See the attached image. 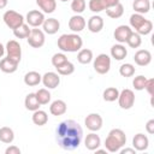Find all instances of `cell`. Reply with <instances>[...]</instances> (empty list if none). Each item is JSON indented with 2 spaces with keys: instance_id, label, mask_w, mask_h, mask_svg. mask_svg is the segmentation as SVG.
I'll return each mask as SVG.
<instances>
[{
  "instance_id": "1",
  "label": "cell",
  "mask_w": 154,
  "mask_h": 154,
  "mask_svg": "<svg viewBox=\"0 0 154 154\" xmlns=\"http://www.w3.org/2000/svg\"><path fill=\"white\" fill-rule=\"evenodd\" d=\"M83 130L81 125L72 119L61 122L55 130V140L64 150H75L81 144Z\"/></svg>"
},
{
  "instance_id": "2",
  "label": "cell",
  "mask_w": 154,
  "mask_h": 154,
  "mask_svg": "<svg viewBox=\"0 0 154 154\" xmlns=\"http://www.w3.org/2000/svg\"><path fill=\"white\" fill-rule=\"evenodd\" d=\"M125 132L122 129H112L105 140V148L109 153H117L125 146Z\"/></svg>"
},
{
  "instance_id": "3",
  "label": "cell",
  "mask_w": 154,
  "mask_h": 154,
  "mask_svg": "<svg viewBox=\"0 0 154 154\" xmlns=\"http://www.w3.org/2000/svg\"><path fill=\"white\" fill-rule=\"evenodd\" d=\"M83 46V40L77 34H63L58 38V48L63 52L75 53Z\"/></svg>"
},
{
  "instance_id": "4",
  "label": "cell",
  "mask_w": 154,
  "mask_h": 154,
  "mask_svg": "<svg viewBox=\"0 0 154 154\" xmlns=\"http://www.w3.org/2000/svg\"><path fill=\"white\" fill-rule=\"evenodd\" d=\"M130 26L140 35H148L153 29V23L149 19H146L140 13H134L130 16Z\"/></svg>"
},
{
  "instance_id": "5",
  "label": "cell",
  "mask_w": 154,
  "mask_h": 154,
  "mask_svg": "<svg viewBox=\"0 0 154 154\" xmlns=\"http://www.w3.org/2000/svg\"><path fill=\"white\" fill-rule=\"evenodd\" d=\"M2 19H4V23L12 30H14L16 28H18L19 25H22L24 23V17L13 10L6 11L2 16Z\"/></svg>"
},
{
  "instance_id": "6",
  "label": "cell",
  "mask_w": 154,
  "mask_h": 154,
  "mask_svg": "<svg viewBox=\"0 0 154 154\" xmlns=\"http://www.w3.org/2000/svg\"><path fill=\"white\" fill-rule=\"evenodd\" d=\"M93 66H94V70H95L99 75H105V73H107V72L109 71V69H111V58H109V55H107V54H105V53L99 54V55L95 58Z\"/></svg>"
},
{
  "instance_id": "7",
  "label": "cell",
  "mask_w": 154,
  "mask_h": 154,
  "mask_svg": "<svg viewBox=\"0 0 154 154\" xmlns=\"http://www.w3.org/2000/svg\"><path fill=\"white\" fill-rule=\"evenodd\" d=\"M117 100L120 108L130 109L135 103V94L131 89H123L122 91H119V96Z\"/></svg>"
},
{
  "instance_id": "8",
  "label": "cell",
  "mask_w": 154,
  "mask_h": 154,
  "mask_svg": "<svg viewBox=\"0 0 154 154\" xmlns=\"http://www.w3.org/2000/svg\"><path fill=\"white\" fill-rule=\"evenodd\" d=\"M26 40H28L29 46H31L32 48H40L45 45V40H46L45 38V32L41 29L34 28V29H31Z\"/></svg>"
},
{
  "instance_id": "9",
  "label": "cell",
  "mask_w": 154,
  "mask_h": 154,
  "mask_svg": "<svg viewBox=\"0 0 154 154\" xmlns=\"http://www.w3.org/2000/svg\"><path fill=\"white\" fill-rule=\"evenodd\" d=\"M5 51H6L7 57L10 59H12L17 63L20 61V59H22V48H20V45L16 40H10L6 43Z\"/></svg>"
},
{
  "instance_id": "10",
  "label": "cell",
  "mask_w": 154,
  "mask_h": 154,
  "mask_svg": "<svg viewBox=\"0 0 154 154\" xmlns=\"http://www.w3.org/2000/svg\"><path fill=\"white\" fill-rule=\"evenodd\" d=\"M119 0H89V10L91 12L99 13L103 10H107L114 5H117Z\"/></svg>"
},
{
  "instance_id": "11",
  "label": "cell",
  "mask_w": 154,
  "mask_h": 154,
  "mask_svg": "<svg viewBox=\"0 0 154 154\" xmlns=\"http://www.w3.org/2000/svg\"><path fill=\"white\" fill-rule=\"evenodd\" d=\"M102 123H103L102 117L99 113H90L84 119V124H85L87 129L90 131H94V132L99 131L102 128Z\"/></svg>"
},
{
  "instance_id": "12",
  "label": "cell",
  "mask_w": 154,
  "mask_h": 154,
  "mask_svg": "<svg viewBox=\"0 0 154 154\" xmlns=\"http://www.w3.org/2000/svg\"><path fill=\"white\" fill-rule=\"evenodd\" d=\"M45 14L43 12L38 11V10H31L28 12L26 17H25V20H26V24L29 26H32V28H37L40 25H42V23L45 22Z\"/></svg>"
},
{
  "instance_id": "13",
  "label": "cell",
  "mask_w": 154,
  "mask_h": 154,
  "mask_svg": "<svg viewBox=\"0 0 154 154\" xmlns=\"http://www.w3.org/2000/svg\"><path fill=\"white\" fill-rule=\"evenodd\" d=\"M41 82L43 83V85L47 88V89H55L59 83H60V77H59V73L57 72H46L43 76H42V79Z\"/></svg>"
},
{
  "instance_id": "14",
  "label": "cell",
  "mask_w": 154,
  "mask_h": 154,
  "mask_svg": "<svg viewBox=\"0 0 154 154\" xmlns=\"http://www.w3.org/2000/svg\"><path fill=\"white\" fill-rule=\"evenodd\" d=\"M134 60L138 66H147L152 61V53L148 49H140L135 53Z\"/></svg>"
},
{
  "instance_id": "15",
  "label": "cell",
  "mask_w": 154,
  "mask_h": 154,
  "mask_svg": "<svg viewBox=\"0 0 154 154\" xmlns=\"http://www.w3.org/2000/svg\"><path fill=\"white\" fill-rule=\"evenodd\" d=\"M132 146L136 149V152H143L149 146V140L144 134H136L132 138Z\"/></svg>"
},
{
  "instance_id": "16",
  "label": "cell",
  "mask_w": 154,
  "mask_h": 154,
  "mask_svg": "<svg viewBox=\"0 0 154 154\" xmlns=\"http://www.w3.org/2000/svg\"><path fill=\"white\" fill-rule=\"evenodd\" d=\"M85 25H87L85 19H84L82 16H79V14L72 16V17L70 18V20H69V28H70V30H72L73 32H79V31H82V30L85 28Z\"/></svg>"
},
{
  "instance_id": "17",
  "label": "cell",
  "mask_w": 154,
  "mask_h": 154,
  "mask_svg": "<svg viewBox=\"0 0 154 154\" xmlns=\"http://www.w3.org/2000/svg\"><path fill=\"white\" fill-rule=\"evenodd\" d=\"M131 31H132V29L129 25H119L116 28L113 35H114L116 41H118L119 43H125L129 35L131 34Z\"/></svg>"
},
{
  "instance_id": "18",
  "label": "cell",
  "mask_w": 154,
  "mask_h": 154,
  "mask_svg": "<svg viewBox=\"0 0 154 154\" xmlns=\"http://www.w3.org/2000/svg\"><path fill=\"white\" fill-rule=\"evenodd\" d=\"M42 28H43V32L48 35H54L55 32H58L60 28V23L57 18H48L45 19V22L42 23Z\"/></svg>"
},
{
  "instance_id": "19",
  "label": "cell",
  "mask_w": 154,
  "mask_h": 154,
  "mask_svg": "<svg viewBox=\"0 0 154 154\" xmlns=\"http://www.w3.org/2000/svg\"><path fill=\"white\" fill-rule=\"evenodd\" d=\"M84 144H85V148L88 150H95L100 147L101 140H100L99 135H96L94 131H91L90 134L87 135V137L84 140Z\"/></svg>"
},
{
  "instance_id": "20",
  "label": "cell",
  "mask_w": 154,
  "mask_h": 154,
  "mask_svg": "<svg viewBox=\"0 0 154 154\" xmlns=\"http://www.w3.org/2000/svg\"><path fill=\"white\" fill-rule=\"evenodd\" d=\"M18 64L19 63H17V61L10 59L8 57H6V58L0 60V70L5 73H13V72L17 71Z\"/></svg>"
},
{
  "instance_id": "21",
  "label": "cell",
  "mask_w": 154,
  "mask_h": 154,
  "mask_svg": "<svg viewBox=\"0 0 154 154\" xmlns=\"http://www.w3.org/2000/svg\"><path fill=\"white\" fill-rule=\"evenodd\" d=\"M103 28V19L100 16H91L88 20V29L90 32H100Z\"/></svg>"
},
{
  "instance_id": "22",
  "label": "cell",
  "mask_w": 154,
  "mask_h": 154,
  "mask_svg": "<svg viewBox=\"0 0 154 154\" xmlns=\"http://www.w3.org/2000/svg\"><path fill=\"white\" fill-rule=\"evenodd\" d=\"M66 109H67V106L63 100H55L49 106V112L53 116H63L65 114Z\"/></svg>"
},
{
  "instance_id": "23",
  "label": "cell",
  "mask_w": 154,
  "mask_h": 154,
  "mask_svg": "<svg viewBox=\"0 0 154 154\" xmlns=\"http://www.w3.org/2000/svg\"><path fill=\"white\" fill-rule=\"evenodd\" d=\"M128 55V51L126 48L122 45V43H118V45H113L111 47V57L116 60H123L124 58H126Z\"/></svg>"
},
{
  "instance_id": "24",
  "label": "cell",
  "mask_w": 154,
  "mask_h": 154,
  "mask_svg": "<svg viewBox=\"0 0 154 154\" xmlns=\"http://www.w3.org/2000/svg\"><path fill=\"white\" fill-rule=\"evenodd\" d=\"M41 79H42V76L38 72H36V71H29L24 76V83L26 85H29V87L37 85L41 82Z\"/></svg>"
},
{
  "instance_id": "25",
  "label": "cell",
  "mask_w": 154,
  "mask_h": 154,
  "mask_svg": "<svg viewBox=\"0 0 154 154\" xmlns=\"http://www.w3.org/2000/svg\"><path fill=\"white\" fill-rule=\"evenodd\" d=\"M24 106H25V108H26V109L32 111V112L40 108V106H41V105H40L38 100H37V97H36L35 93H30V94H28V95L25 96Z\"/></svg>"
},
{
  "instance_id": "26",
  "label": "cell",
  "mask_w": 154,
  "mask_h": 154,
  "mask_svg": "<svg viewBox=\"0 0 154 154\" xmlns=\"http://www.w3.org/2000/svg\"><path fill=\"white\" fill-rule=\"evenodd\" d=\"M132 7L136 13H140V14L148 13L150 10V1L149 0H134Z\"/></svg>"
},
{
  "instance_id": "27",
  "label": "cell",
  "mask_w": 154,
  "mask_h": 154,
  "mask_svg": "<svg viewBox=\"0 0 154 154\" xmlns=\"http://www.w3.org/2000/svg\"><path fill=\"white\" fill-rule=\"evenodd\" d=\"M36 4L43 11V13H53L57 8L55 0H36Z\"/></svg>"
},
{
  "instance_id": "28",
  "label": "cell",
  "mask_w": 154,
  "mask_h": 154,
  "mask_svg": "<svg viewBox=\"0 0 154 154\" xmlns=\"http://www.w3.org/2000/svg\"><path fill=\"white\" fill-rule=\"evenodd\" d=\"M13 140H14V132L11 128H8V126L0 128V141L1 142L10 144L13 142Z\"/></svg>"
},
{
  "instance_id": "29",
  "label": "cell",
  "mask_w": 154,
  "mask_h": 154,
  "mask_svg": "<svg viewBox=\"0 0 154 154\" xmlns=\"http://www.w3.org/2000/svg\"><path fill=\"white\" fill-rule=\"evenodd\" d=\"M31 119H32V123H34L35 125L42 126V125H45V124L48 122V116H47V113H46L45 111H42V109H36V111H34Z\"/></svg>"
},
{
  "instance_id": "30",
  "label": "cell",
  "mask_w": 154,
  "mask_h": 154,
  "mask_svg": "<svg viewBox=\"0 0 154 154\" xmlns=\"http://www.w3.org/2000/svg\"><path fill=\"white\" fill-rule=\"evenodd\" d=\"M123 13H124V6L120 2H118L117 5H114V6H112V7H109V8L106 10V14L109 18H112V19L120 18L123 16Z\"/></svg>"
},
{
  "instance_id": "31",
  "label": "cell",
  "mask_w": 154,
  "mask_h": 154,
  "mask_svg": "<svg viewBox=\"0 0 154 154\" xmlns=\"http://www.w3.org/2000/svg\"><path fill=\"white\" fill-rule=\"evenodd\" d=\"M77 60L78 63L85 65V64H89L91 60H93V52L91 49H88V48H81L78 51V54H77Z\"/></svg>"
},
{
  "instance_id": "32",
  "label": "cell",
  "mask_w": 154,
  "mask_h": 154,
  "mask_svg": "<svg viewBox=\"0 0 154 154\" xmlns=\"http://www.w3.org/2000/svg\"><path fill=\"white\" fill-rule=\"evenodd\" d=\"M119 96V90L114 87H109V88H106L103 90V94H102V97L105 101L107 102H113L118 99Z\"/></svg>"
},
{
  "instance_id": "33",
  "label": "cell",
  "mask_w": 154,
  "mask_h": 154,
  "mask_svg": "<svg viewBox=\"0 0 154 154\" xmlns=\"http://www.w3.org/2000/svg\"><path fill=\"white\" fill-rule=\"evenodd\" d=\"M55 69H57L58 73L61 75V76H69V75H71V73L75 72V65L71 61H69V60L65 61L64 64H61L60 66L55 67Z\"/></svg>"
},
{
  "instance_id": "34",
  "label": "cell",
  "mask_w": 154,
  "mask_h": 154,
  "mask_svg": "<svg viewBox=\"0 0 154 154\" xmlns=\"http://www.w3.org/2000/svg\"><path fill=\"white\" fill-rule=\"evenodd\" d=\"M35 95H36V97H37V100H38V102H40V105H47L49 101H51V93L48 91V89H46V88H41V89H38L36 93H35Z\"/></svg>"
},
{
  "instance_id": "35",
  "label": "cell",
  "mask_w": 154,
  "mask_h": 154,
  "mask_svg": "<svg viewBox=\"0 0 154 154\" xmlns=\"http://www.w3.org/2000/svg\"><path fill=\"white\" fill-rule=\"evenodd\" d=\"M30 31H31V29H29V25L25 24V23H23L22 25H19L18 28H16L13 30V35L17 38H26L29 36Z\"/></svg>"
},
{
  "instance_id": "36",
  "label": "cell",
  "mask_w": 154,
  "mask_h": 154,
  "mask_svg": "<svg viewBox=\"0 0 154 154\" xmlns=\"http://www.w3.org/2000/svg\"><path fill=\"white\" fill-rule=\"evenodd\" d=\"M126 43L129 45V47L131 48H138L142 43V38H141V35L137 34L136 31H131V34L129 35L128 40H126Z\"/></svg>"
},
{
  "instance_id": "37",
  "label": "cell",
  "mask_w": 154,
  "mask_h": 154,
  "mask_svg": "<svg viewBox=\"0 0 154 154\" xmlns=\"http://www.w3.org/2000/svg\"><path fill=\"white\" fill-rule=\"evenodd\" d=\"M119 73L123 77H131L135 75V66L132 64H123L119 67Z\"/></svg>"
},
{
  "instance_id": "38",
  "label": "cell",
  "mask_w": 154,
  "mask_h": 154,
  "mask_svg": "<svg viewBox=\"0 0 154 154\" xmlns=\"http://www.w3.org/2000/svg\"><path fill=\"white\" fill-rule=\"evenodd\" d=\"M147 77H144L143 75H140L137 77L134 78L132 81V85L136 90H143L144 89V85H146V82H147Z\"/></svg>"
},
{
  "instance_id": "39",
  "label": "cell",
  "mask_w": 154,
  "mask_h": 154,
  "mask_svg": "<svg viewBox=\"0 0 154 154\" xmlns=\"http://www.w3.org/2000/svg\"><path fill=\"white\" fill-rule=\"evenodd\" d=\"M71 10L75 13H82L85 10V0H72L71 2Z\"/></svg>"
},
{
  "instance_id": "40",
  "label": "cell",
  "mask_w": 154,
  "mask_h": 154,
  "mask_svg": "<svg viewBox=\"0 0 154 154\" xmlns=\"http://www.w3.org/2000/svg\"><path fill=\"white\" fill-rule=\"evenodd\" d=\"M65 61H67V57H66L64 53H55V54L52 57V65H53L54 67L60 66V65L64 64Z\"/></svg>"
},
{
  "instance_id": "41",
  "label": "cell",
  "mask_w": 154,
  "mask_h": 154,
  "mask_svg": "<svg viewBox=\"0 0 154 154\" xmlns=\"http://www.w3.org/2000/svg\"><path fill=\"white\" fill-rule=\"evenodd\" d=\"M144 89L148 91V94H149L150 96H153V94H154V79H153V78L147 79L146 85H144Z\"/></svg>"
},
{
  "instance_id": "42",
  "label": "cell",
  "mask_w": 154,
  "mask_h": 154,
  "mask_svg": "<svg viewBox=\"0 0 154 154\" xmlns=\"http://www.w3.org/2000/svg\"><path fill=\"white\" fill-rule=\"evenodd\" d=\"M5 154H20V149L17 146H10L6 148Z\"/></svg>"
},
{
  "instance_id": "43",
  "label": "cell",
  "mask_w": 154,
  "mask_h": 154,
  "mask_svg": "<svg viewBox=\"0 0 154 154\" xmlns=\"http://www.w3.org/2000/svg\"><path fill=\"white\" fill-rule=\"evenodd\" d=\"M146 130L149 135H153L154 134V119H149L146 124Z\"/></svg>"
},
{
  "instance_id": "44",
  "label": "cell",
  "mask_w": 154,
  "mask_h": 154,
  "mask_svg": "<svg viewBox=\"0 0 154 154\" xmlns=\"http://www.w3.org/2000/svg\"><path fill=\"white\" fill-rule=\"evenodd\" d=\"M120 154H136V149L135 148H124L119 150Z\"/></svg>"
},
{
  "instance_id": "45",
  "label": "cell",
  "mask_w": 154,
  "mask_h": 154,
  "mask_svg": "<svg viewBox=\"0 0 154 154\" xmlns=\"http://www.w3.org/2000/svg\"><path fill=\"white\" fill-rule=\"evenodd\" d=\"M7 2H8V0H0V10L5 8L7 6Z\"/></svg>"
},
{
  "instance_id": "46",
  "label": "cell",
  "mask_w": 154,
  "mask_h": 154,
  "mask_svg": "<svg viewBox=\"0 0 154 154\" xmlns=\"http://www.w3.org/2000/svg\"><path fill=\"white\" fill-rule=\"evenodd\" d=\"M5 54V47L0 43V58H2V55Z\"/></svg>"
},
{
  "instance_id": "47",
  "label": "cell",
  "mask_w": 154,
  "mask_h": 154,
  "mask_svg": "<svg viewBox=\"0 0 154 154\" xmlns=\"http://www.w3.org/2000/svg\"><path fill=\"white\" fill-rule=\"evenodd\" d=\"M95 150H96V153H99V154H105V153H107L106 149H99V148H97V149H95Z\"/></svg>"
},
{
  "instance_id": "48",
  "label": "cell",
  "mask_w": 154,
  "mask_h": 154,
  "mask_svg": "<svg viewBox=\"0 0 154 154\" xmlns=\"http://www.w3.org/2000/svg\"><path fill=\"white\" fill-rule=\"evenodd\" d=\"M60 1H63V2H65V1H67V0H60Z\"/></svg>"
}]
</instances>
